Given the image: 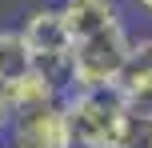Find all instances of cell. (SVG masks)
I'll list each match as a JSON object with an SVG mask.
<instances>
[{
    "instance_id": "obj_1",
    "label": "cell",
    "mask_w": 152,
    "mask_h": 148,
    "mask_svg": "<svg viewBox=\"0 0 152 148\" xmlns=\"http://www.w3.org/2000/svg\"><path fill=\"white\" fill-rule=\"evenodd\" d=\"M60 16L72 40L68 88H108L116 84L128 56L132 32L116 0H60Z\"/></svg>"
},
{
    "instance_id": "obj_2",
    "label": "cell",
    "mask_w": 152,
    "mask_h": 148,
    "mask_svg": "<svg viewBox=\"0 0 152 148\" xmlns=\"http://www.w3.org/2000/svg\"><path fill=\"white\" fill-rule=\"evenodd\" d=\"M64 112L72 120L76 148H116L124 124H128L132 104L116 92V84H108V88H68L64 92Z\"/></svg>"
},
{
    "instance_id": "obj_3",
    "label": "cell",
    "mask_w": 152,
    "mask_h": 148,
    "mask_svg": "<svg viewBox=\"0 0 152 148\" xmlns=\"http://www.w3.org/2000/svg\"><path fill=\"white\" fill-rule=\"evenodd\" d=\"M20 36L32 52V64L44 68L56 84L68 92V68H72V40H68V28H64V16H60V4H40L24 16L20 24Z\"/></svg>"
},
{
    "instance_id": "obj_4",
    "label": "cell",
    "mask_w": 152,
    "mask_h": 148,
    "mask_svg": "<svg viewBox=\"0 0 152 148\" xmlns=\"http://www.w3.org/2000/svg\"><path fill=\"white\" fill-rule=\"evenodd\" d=\"M12 132L28 136L36 148H76L72 120H68V112H64V96L56 104H44V108L28 112V116H16Z\"/></svg>"
},
{
    "instance_id": "obj_5",
    "label": "cell",
    "mask_w": 152,
    "mask_h": 148,
    "mask_svg": "<svg viewBox=\"0 0 152 148\" xmlns=\"http://www.w3.org/2000/svg\"><path fill=\"white\" fill-rule=\"evenodd\" d=\"M116 92L132 104V108L152 112V32L148 36H132L124 68L116 76Z\"/></svg>"
},
{
    "instance_id": "obj_6",
    "label": "cell",
    "mask_w": 152,
    "mask_h": 148,
    "mask_svg": "<svg viewBox=\"0 0 152 148\" xmlns=\"http://www.w3.org/2000/svg\"><path fill=\"white\" fill-rule=\"evenodd\" d=\"M0 92H4V104H8V112H12V120H16V116H28V112L44 108V104H56V100L64 96V88L56 84L44 68L32 64V68L20 72L16 80L0 84Z\"/></svg>"
},
{
    "instance_id": "obj_7",
    "label": "cell",
    "mask_w": 152,
    "mask_h": 148,
    "mask_svg": "<svg viewBox=\"0 0 152 148\" xmlns=\"http://www.w3.org/2000/svg\"><path fill=\"white\" fill-rule=\"evenodd\" d=\"M28 68H32V52H28V44H24L20 28H0V84L16 80Z\"/></svg>"
},
{
    "instance_id": "obj_8",
    "label": "cell",
    "mask_w": 152,
    "mask_h": 148,
    "mask_svg": "<svg viewBox=\"0 0 152 148\" xmlns=\"http://www.w3.org/2000/svg\"><path fill=\"white\" fill-rule=\"evenodd\" d=\"M128 8H132V12H140V16H148V20H152V0H128Z\"/></svg>"
},
{
    "instance_id": "obj_9",
    "label": "cell",
    "mask_w": 152,
    "mask_h": 148,
    "mask_svg": "<svg viewBox=\"0 0 152 148\" xmlns=\"http://www.w3.org/2000/svg\"><path fill=\"white\" fill-rule=\"evenodd\" d=\"M12 124V112H8V104H4V92H0V132Z\"/></svg>"
},
{
    "instance_id": "obj_10",
    "label": "cell",
    "mask_w": 152,
    "mask_h": 148,
    "mask_svg": "<svg viewBox=\"0 0 152 148\" xmlns=\"http://www.w3.org/2000/svg\"><path fill=\"white\" fill-rule=\"evenodd\" d=\"M0 148H8V140H4V132H0Z\"/></svg>"
}]
</instances>
